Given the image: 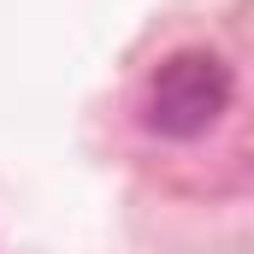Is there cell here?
<instances>
[{
	"label": "cell",
	"mask_w": 254,
	"mask_h": 254,
	"mask_svg": "<svg viewBox=\"0 0 254 254\" xmlns=\"http://www.w3.org/2000/svg\"><path fill=\"white\" fill-rule=\"evenodd\" d=\"M237 101V77L213 48H178L142 83V125L166 142H195Z\"/></svg>",
	"instance_id": "1"
}]
</instances>
